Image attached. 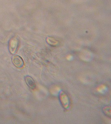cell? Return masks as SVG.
<instances>
[{
	"mask_svg": "<svg viewBox=\"0 0 111 124\" xmlns=\"http://www.w3.org/2000/svg\"><path fill=\"white\" fill-rule=\"evenodd\" d=\"M18 41L16 38H13L10 40L9 43V50L12 54H16L18 48Z\"/></svg>",
	"mask_w": 111,
	"mask_h": 124,
	"instance_id": "cell-1",
	"label": "cell"
},
{
	"mask_svg": "<svg viewBox=\"0 0 111 124\" xmlns=\"http://www.w3.org/2000/svg\"><path fill=\"white\" fill-rule=\"evenodd\" d=\"M12 62L15 66L19 68H23L24 65V61L22 58L18 55H16L13 57Z\"/></svg>",
	"mask_w": 111,
	"mask_h": 124,
	"instance_id": "cell-2",
	"label": "cell"
},
{
	"mask_svg": "<svg viewBox=\"0 0 111 124\" xmlns=\"http://www.w3.org/2000/svg\"><path fill=\"white\" fill-rule=\"evenodd\" d=\"M25 79L26 83L30 89H34L36 88V84L35 83L34 81L31 77L29 76H26L25 78Z\"/></svg>",
	"mask_w": 111,
	"mask_h": 124,
	"instance_id": "cell-3",
	"label": "cell"
}]
</instances>
